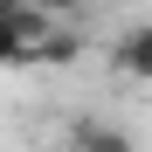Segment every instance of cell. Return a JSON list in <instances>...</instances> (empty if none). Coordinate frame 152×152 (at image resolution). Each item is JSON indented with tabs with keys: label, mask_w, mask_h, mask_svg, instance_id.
Listing matches in <instances>:
<instances>
[{
	"label": "cell",
	"mask_w": 152,
	"mask_h": 152,
	"mask_svg": "<svg viewBox=\"0 0 152 152\" xmlns=\"http://www.w3.org/2000/svg\"><path fill=\"white\" fill-rule=\"evenodd\" d=\"M35 7H42L48 21H62V28H69V21H76V14H83V7H90V0H35Z\"/></svg>",
	"instance_id": "277c9868"
},
{
	"label": "cell",
	"mask_w": 152,
	"mask_h": 152,
	"mask_svg": "<svg viewBox=\"0 0 152 152\" xmlns=\"http://www.w3.org/2000/svg\"><path fill=\"white\" fill-rule=\"evenodd\" d=\"M14 62H35V42L14 28V21H0V69H14Z\"/></svg>",
	"instance_id": "3957f363"
},
{
	"label": "cell",
	"mask_w": 152,
	"mask_h": 152,
	"mask_svg": "<svg viewBox=\"0 0 152 152\" xmlns=\"http://www.w3.org/2000/svg\"><path fill=\"white\" fill-rule=\"evenodd\" d=\"M69 152H138V145H132V132H118L104 118H76L69 124Z\"/></svg>",
	"instance_id": "6da1fadb"
},
{
	"label": "cell",
	"mask_w": 152,
	"mask_h": 152,
	"mask_svg": "<svg viewBox=\"0 0 152 152\" xmlns=\"http://www.w3.org/2000/svg\"><path fill=\"white\" fill-rule=\"evenodd\" d=\"M118 69L124 76H138V83H152V21H132L118 42Z\"/></svg>",
	"instance_id": "7a4b0ae2"
}]
</instances>
